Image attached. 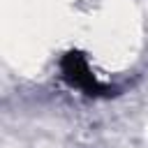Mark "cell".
Listing matches in <instances>:
<instances>
[{
	"mask_svg": "<svg viewBox=\"0 0 148 148\" xmlns=\"http://www.w3.org/2000/svg\"><path fill=\"white\" fill-rule=\"evenodd\" d=\"M60 76H62V81H65L69 88H76V90L83 92L86 97H113V95L118 92L116 86L102 83V81L92 74L86 56H83L81 51H76V49L67 51V53L60 58Z\"/></svg>",
	"mask_w": 148,
	"mask_h": 148,
	"instance_id": "cell-1",
	"label": "cell"
}]
</instances>
